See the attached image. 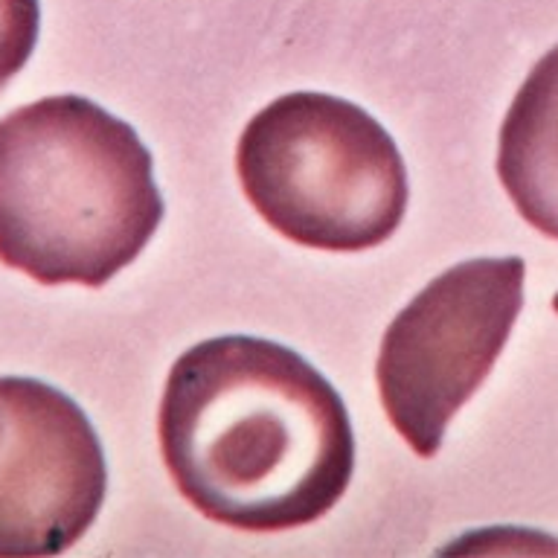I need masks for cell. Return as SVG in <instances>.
<instances>
[{"label": "cell", "instance_id": "cell-1", "mask_svg": "<svg viewBox=\"0 0 558 558\" xmlns=\"http://www.w3.org/2000/svg\"><path fill=\"white\" fill-rule=\"evenodd\" d=\"M157 436L178 492L244 532L317 521L355 469L338 390L294 349L247 335L204 340L174 361Z\"/></svg>", "mask_w": 558, "mask_h": 558}, {"label": "cell", "instance_id": "cell-2", "mask_svg": "<svg viewBox=\"0 0 558 558\" xmlns=\"http://www.w3.org/2000/svg\"><path fill=\"white\" fill-rule=\"evenodd\" d=\"M163 218L137 131L85 96L0 120V262L41 286L102 288Z\"/></svg>", "mask_w": 558, "mask_h": 558}, {"label": "cell", "instance_id": "cell-3", "mask_svg": "<svg viewBox=\"0 0 558 558\" xmlns=\"http://www.w3.org/2000/svg\"><path fill=\"white\" fill-rule=\"evenodd\" d=\"M235 169L253 209L314 251H369L408 209V169L387 129L329 94L265 105L242 131Z\"/></svg>", "mask_w": 558, "mask_h": 558}, {"label": "cell", "instance_id": "cell-4", "mask_svg": "<svg viewBox=\"0 0 558 558\" xmlns=\"http://www.w3.org/2000/svg\"><path fill=\"white\" fill-rule=\"evenodd\" d=\"M523 274L518 256L460 262L384 331L375 364L384 413L418 457L442 448L448 422L495 369L523 308Z\"/></svg>", "mask_w": 558, "mask_h": 558}, {"label": "cell", "instance_id": "cell-5", "mask_svg": "<svg viewBox=\"0 0 558 558\" xmlns=\"http://www.w3.org/2000/svg\"><path fill=\"white\" fill-rule=\"evenodd\" d=\"M108 469L85 410L50 384L0 378V558L59 556L102 509Z\"/></svg>", "mask_w": 558, "mask_h": 558}, {"label": "cell", "instance_id": "cell-6", "mask_svg": "<svg viewBox=\"0 0 558 558\" xmlns=\"http://www.w3.org/2000/svg\"><path fill=\"white\" fill-rule=\"evenodd\" d=\"M497 178L523 221L558 242V44L530 70L506 111Z\"/></svg>", "mask_w": 558, "mask_h": 558}, {"label": "cell", "instance_id": "cell-7", "mask_svg": "<svg viewBox=\"0 0 558 558\" xmlns=\"http://www.w3.org/2000/svg\"><path fill=\"white\" fill-rule=\"evenodd\" d=\"M38 0H0V90L24 70L38 41Z\"/></svg>", "mask_w": 558, "mask_h": 558}, {"label": "cell", "instance_id": "cell-8", "mask_svg": "<svg viewBox=\"0 0 558 558\" xmlns=\"http://www.w3.org/2000/svg\"><path fill=\"white\" fill-rule=\"evenodd\" d=\"M553 308H556V314H558V294L553 296Z\"/></svg>", "mask_w": 558, "mask_h": 558}]
</instances>
